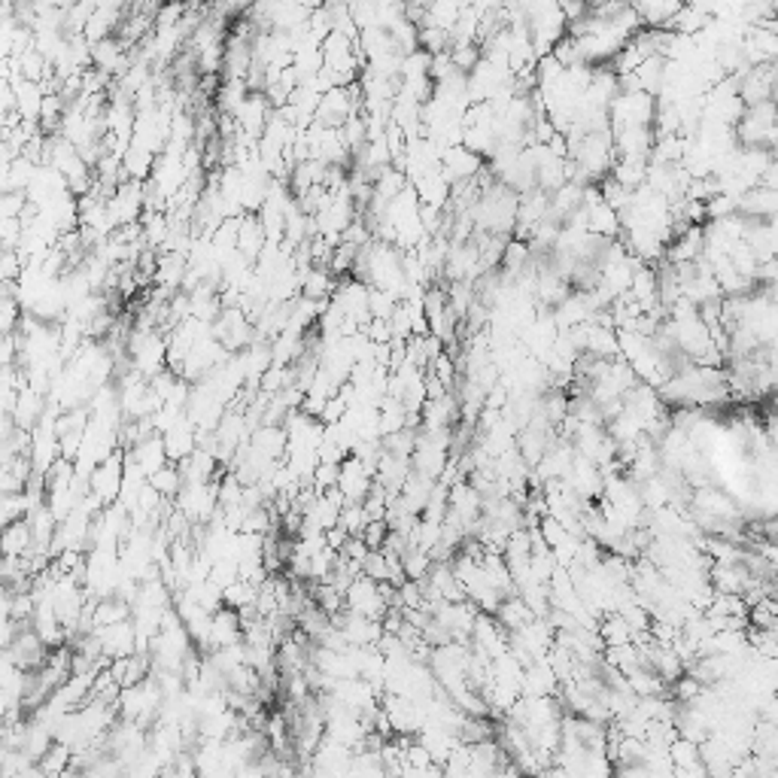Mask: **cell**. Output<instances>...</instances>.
<instances>
[{
    "label": "cell",
    "mask_w": 778,
    "mask_h": 778,
    "mask_svg": "<svg viewBox=\"0 0 778 778\" xmlns=\"http://www.w3.org/2000/svg\"><path fill=\"white\" fill-rule=\"evenodd\" d=\"M92 492L101 496L103 502H113L122 492V481H125V462H119V453L107 456L103 462H98V469L92 472Z\"/></svg>",
    "instance_id": "1"
},
{
    "label": "cell",
    "mask_w": 778,
    "mask_h": 778,
    "mask_svg": "<svg viewBox=\"0 0 778 778\" xmlns=\"http://www.w3.org/2000/svg\"><path fill=\"white\" fill-rule=\"evenodd\" d=\"M31 548H34L31 520L6 523V532H4V553H6V557H24Z\"/></svg>",
    "instance_id": "2"
},
{
    "label": "cell",
    "mask_w": 778,
    "mask_h": 778,
    "mask_svg": "<svg viewBox=\"0 0 778 778\" xmlns=\"http://www.w3.org/2000/svg\"><path fill=\"white\" fill-rule=\"evenodd\" d=\"M150 483L161 492V496H177V492L183 490V472L174 469V465H164V469L150 474Z\"/></svg>",
    "instance_id": "4"
},
{
    "label": "cell",
    "mask_w": 778,
    "mask_h": 778,
    "mask_svg": "<svg viewBox=\"0 0 778 778\" xmlns=\"http://www.w3.org/2000/svg\"><path fill=\"white\" fill-rule=\"evenodd\" d=\"M73 763V748L67 742H52V748L40 757V769L46 775H64Z\"/></svg>",
    "instance_id": "3"
}]
</instances>
